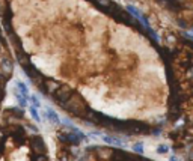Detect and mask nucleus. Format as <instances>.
Instances as JSON below:
<instances>
[{
	"label": "nucleus",
	"instance_id": "1",
	"mask_svg": "<svg viewBox=\"0 0 193 161\" xmlns=\"http://www.w3.org/2000/svg\"><path fill=\"white\" fill-rule=\"evenodd\" d=\"M12 72H14V63L8 56H3L0 60V78L3 81H9L12 78Z\"/></svg>",
	"mask_w": 193,
	"mask_h": 161
},
{
	"label": "nucleus",
	"instance_id": "2",
	"mask_svg": "<svg viewBox=\"0 0 193 161\" xmlns=\"http://www.w3.org/2000/svg\"><path fill=\"white\" fill-rule=\"evenodd\" d=\"M45 116H47V119L50 121L51 123H55V125H57V123H61V119H59V115L56 113L53 109H47L45 110Z\"/></svg>",
	"mask_w": 193,
	"mask_h": 161
},
{
	"label": "nucleus",
	"instance_id": "3",
	"mask_svg": "<svg viewBox=\"0 0 193 161\" xmlns=\"http://www.w3.org/2000/svg\"><path fill=\"white\" fill-rule=\"evenodd\" d=\"M15 98H17L18 101V104L21 109H27V105H29V98L27 96H24V95H21L17 89H15Z\"/></svg>",
	"mask_w": 193,
	"mask_h": 161
},
{
	"label": "nucleus",
	"instance_id": "4",
	"mask_svg": "<svg viewBox=\"0 0 193 161\" xmlns=\"http://www.w3.org/2000/svg\"><path fill=\"white\" fill-rule=\"evenodd\" d=\"M15 89H17L21 95H24V96H27V98H29V87H27V84H26L24 81L18 80L17 84H15Z\"/></svg>",
	"mask_w": 193,
	"mask_h": 161
},
{
	"label": "nucleus",
	"instance_id": "5",
	"mask_svg": "<svg viewBox=\"0 0 193 161\" xmlns=\"http://www.w3.org/2000/svg\"><path fill=\"white\" fill-rule=\"evenodd\" d=\"M27 107H29V111H30L32 117H33V121L41 122V116H39V113H38V109H36L35 105H27Z\"/></svg>",
	"mask_w": 193,
	"mask_h": 161
},
{
	"label": "nucleus",
	"instance_id": "6",
	"mask_svg": "<svg viewBox=\"0 0 193 161\" xmlns=\"http://www.w3.org/2000/svg\"><path fill=\"white\" fill-rule=\"evenodd\" d=\"M29 101L32 103V105H35L36 109H41V101L38 99V96L35 95H29Z\"/></svg>",
	"mask_w": 193,
	"mask_h": 161
},
{
	"label": "nucleus",
	"instance_id": "7",
	"mask_svg": "<svg viewBox=\"0 0 193 161\" xmlns=\"http://www.w3.org/2000/svg\"><path fill=\"white\" fill-rule=\"evenodd\" d=\"M157 152H158V154H166V152H169V146H166V144H160V146H157Z\"/></svg>",
	"mask_w": 193,
	"mask_h": 161
},
{
	"label": "nucleus",
	"instance_id": "8",
	"mask_svg": "<svg viewBox=\"0 0 193 161\" xmlns=\"http://www.w3.org/2000/svg\"><path fill=\"white\" fill-rule=\"evenodd\" d=\"M103 138H104V142H107V143H113V144H121V142H119V140H116V138H112V137H107V136H104Z\"/></svg>",
	"mask_w": 193,
	"mask_h": 161
},
{
	"label": "nucleus",
	"instance_id": "9",
	"mask_svg": "<svg viewBox=\"0 0 193 161\" xmlns=\"http://www.w3.org/2000/svg\"><path fill=\"white\" fill-rule=\"evenodd\" d=\"M134 151H136V152H139V154H142V152H143V151H142V146H140V144H137V146L134 148Z\"/></svg>",
	"mask_w": 193,
	"mask_h": 161
}]
</instances>
